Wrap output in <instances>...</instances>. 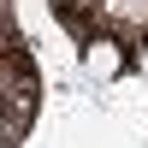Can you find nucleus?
Here are the masks:
<instances>
[{"instance_id":"f257e3e1","label":"nucleus","mask_w":148,"mask_h":148,"mask_svg":"<svg viewBox=\"0 0 148 148\" xmlns=\"http://www.w3.org/2000/svg\"><path fill=\"white\" fill-rule=\"evenodd\" d=\"M83 65H89L95 77H119L125 53H119V42H89V47H83Z\"/></svg>"},{"instance_id":"f03ea898","label":"nucleus","mask_w":148,"mask_h":148,"mask_svg":"<svg viewBox=\"0 0 148 148\" xmlns=\"http://www.w3.org/2000/svg\"><path fill=\"white\" fill-rule=\"evenodd\" d=\"M0 142H6V130H0Z\"/></svg>"},{"instance_id":"7ed1b4c3","label":"nucleus","mask_w":148,"mask_h":148,"mask_svg":"<svg viewBox=\"0 0 148 148\" xmlns=\"http://www.w3.org/2000/svg\"><path fill=\"white\" fill-rule=\"evenodd\" d=\"M0 148H12V142H0Z\"/></svg>"}]
</instances>
